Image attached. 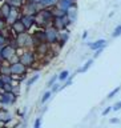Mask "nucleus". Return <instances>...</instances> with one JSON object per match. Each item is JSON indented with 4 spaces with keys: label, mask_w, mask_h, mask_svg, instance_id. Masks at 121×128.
Segmentation results:
<instances>
[{
    "label": "nucleus",
    "mask_w": 121,
    "mask_h": 128,
    "mask_svg": "<svg viewBox=\"0 0 121 128\" xmlns=\"http://www.w3.org/2000/svg\"><path fill=\"white\" fill-rule=\"evenodd\" d=\"M57 78H59V76H56V75H55L53 78H52V79L49 80V82H48V86H53V83L56 82V80H57Z\"/></svg>",
    "instance_id": "nucleus-8"
},
{
    "label": "nucleus",
    "mask_w": 121,
    "mask_h": 128,
    "mask_svg": "<svg viewBox=\"0 0 121 128\" xmlns=\"http://www.w3.org/2000/svg\"><path fill=\"white\" fill-rule=\"evenodd\" d=\"M113 110H115V111H119V110H121V102H117V103L115 104V106H113Z\"/></svg>",
    "instance_id": "nucleus-10"
},
{
    "label": "nucleus",
    "mask_w": 121,
    "mask_h": 128,
    "mask_svg": "<svg viewBox=\"0 0 121 128\" xmlns=\"http://www.w3.org/2000/svg\"><path fill=\"white\" fill-rule=\"evenodd\" d=\"M68 76H69V72H68V71H63L61 74L59 75L57 79L60 80V82H63V80H67V79H68Z\"/></svg>",
    "instance_id": "nucleus-3"
},
{
    "label": "nucleus",
    "mask_w": 121,
    "mask_h": 128,
    "mask_svg": "<svg viewBox=\"0 0 121 128\" xmlns=\"http://www.w3.org/2000/svg\"><path fill=\"white\" fill-rule=\"evenodd\" d=\"M111 110H112V108H111V107H109V108H107V110H105V111H104V112H103V115H107V114H108V112H109Z\"/></svg>",
    "instance_id": "nucleus-12"
},
{
    "label": "nucleus",
    "mask_w": 121,
    "mask_h": 128,
    "mask_svg": "<svg viewBox=\"0 0 121 128\" xmlns=\"http://www.w3.org/2000/svg\"><path fill=\"white\" fill-rule=\"evenodd\" d=\"M68 16H69V18L73 20V19L76 18V11H75V10H68Z\"/></svg>",
    "instance_id": "nucleus-5"
},
{
    "label": "nucleus",
    "mask_w": 121,
    "mask_h": 128,
    "mask_svg": "<svg viewBox=\"0 0 121 128\" xmlns=\"http://www.w3.org/2000/svg\"><path fill=\"white\" fill-rule=\"evenodd\" d=\"M92 64H93V59H89V60H88V62H87L85 64H84V66H83L81 68H79L77 72H80V74H81V72H85V71H88V68H91Z\"/></svg>",
    "instance_id": "nucleus-2"
},
{
    "label": "nucleus",
    "mask_w": 121,
    "mask_h": 128,
    "mask_svg": "<svg viewBox=\"0 0 121 128\" xmlns=\"http://www.w3.org/2000/svg\"><path fill=\"white\" fill-rule=\"evenodd\" d=\"M119 91H120V87H117V88H115V90H113V91H112V92H111V94H109V95H108V99H111V98H113V96H115L116 94H117V92H119Z\"/></svg>",
    "instance_id": "nucleus-6"
},
{
    "label": "nucleus",
    "mask_w": 121,
    "mask_h": 128,
    "mask_svg": "<svg viewBox=\"0 0 121 128\" xmlns=\"http://www.w3.org/2000/svg\"><path fill=\"white\" fill-rule=\"evenodd\" d=\"M87 36H88V32L85 31V32H84V34H83V39H85V38H87Z\"/></svg>",
    "instance_id": "nucleus-13"
},
{
    "label": "nucleus",
    "mask_w": 121,
    "mask_h": 128,
    "mask_svg": "<svg viewBox=\"0 0 121 128\" xmlns=\"http://www.w3.org/2000/svg\"><path fill=\"white\" fill-rule=\"evenodd\" d=\"M105 46H107V40L100 39V40H96L95 43H91L89 48H91V50H93V51H96V50H99V48H104Z\"/></svg>",
    "instance_id": "nucleus-1"
},
{
    "label": "nucleus",
    "mask_w": 121,
    "mask_h": 128,
    "mask_svg": "<svg viewBox=\"0 0 121 128\" xmlns=\"http://www.w3.org/2000/svg\"><path fill=\"white\" fill-rule=\"evenodd\" d=\"M49 96H51V92H45L44 94V98H43V103H45L48 99H49Z\"/></svg>",
    "instance_id": "nucleus-9"
},
{
    "label": "nucleus",
    "mask_w": 121,
    "mask_h": 128,
    "mask_svg": "<svg viewBox=\"0 0 121 128\" xmlns=\"http://www.w3.org/2000/svg\"><path fill=\"white\" fill-rule=\"evenodd\" d=\"M37 79H39V75H35L33 78H31L29 80H28V83H27V84H28V86H31V84H33V83H35Z\"/></svg>",
    "instance_id": "nucleus-7"
},
{
    "label": "nucleus",
    "mask_w": 121,
    "mask_h": 128,
    "mask_svg": "<svg viewBox=\"0 0 121 128\" xmlns=\"http://www.w3.org/2000/svg\"><path fill=\"white\" fill-rule=\"evenodd\" d=\"M120 35H121V24H120V26H117V27L115 28L113 34H112V38H119Z\"/></svg>",
    "instance_id": "nucleus-4"
},
{
    "label": "nucleus",
    "mask_w": 121,
    "mask_h": 128,
    "mask_svg": "<svg viewBox=\"0 0 121 128\" xmlns=\"http://www.w3.org/2000/svg\"><path fill=\"white\" fill-rule=\"evenodd\" d=\"M40 122H41V120L37 119V122H36V124H35V128H39L40 127Z\"/></svg>",
    "instance_id": "nucleus-11"
}]
</instances>
